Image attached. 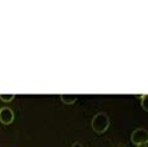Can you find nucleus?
I'll use <instances>...</instances> for the list:
<instances>
[{"label": "nucleus", "instance_id": "f257e3e1", "mask_svg": "<svg viewBox=\"0 0 148 147\" xmlns=\"http://www.w3.org/2000/svg\"><path fill=\"white\" fill-rule=\"evenodd\" d=\"M110 125H111V120H110L107 113H105V112H97L96 115L93 116L92 122H91L92 130L97 133L105 132L106 130L110 127Z\"/></svg>", "mask_w": 148, "mask_h": 147}, {"label": "nucleus", "instance_id": "f03ea898", "mask_svg": "<svg viewBox=\"0 0 148 147\" xmlns=\"http://www.w3.org/2000/svg\"><path fill=\"white\" fill-rule=\"evenodd\" d=\"M131 142L134 145H147L148 144V131L146 128H136L131 135Z\"/></svg>", "mask_w": 148, "mask_h": 147}, {"label": "nucleus", "instance_id": "7ed1b4c3", "mask_svg": "<svg viewBox=\"0 0 148 147\" xmlns=\"http://www.w3.org/2000/svg\"><path fill=\"white\" fill-rule=\"evenodd\" d=\"M14 121V111L10 107L0 109V122L4 125H10Z\"/></svg>", "mask_w": 148, "mask_h": 147}, {"label": "nucleus", "instance_id": "20e7f679", "mask_svg": "<svg viewBox=\"0 0 148 147\" xmlns=\"http://www.w3.org/2000/svg\"><path fill=\"white\" fill-rule=\"evenodd\" d=\"M60 99L64 104L66 105H72L77 101V96L76 95H60Z\"/></svg>", "mask_w": 148, "mask_h": 147}, {"label": "nucleus", "instance_id": "39448f33", "mask_svg": "<svg viewBox=\"0 0 148 147\" xmlns=\"http://www.w3.org/2000/svg\"><path fill=\"white\" fill-rule=\"evenodd\" d=\"M14 97L15 95L14 93H0V100L3 101V102H10V101H13L14 100Z\"/></svg>", "mask_w": 148, "mask_h": 147}, {"label": "nucleus", "instance_id": "423d86ee", "mask_svg": "<svg viewBox=\"0 0 148 147\" xmlns=\"http://www.w3.org/2000/svg\"><path fill=\"white\" fill-rule=\"evenodd\" d=\"M141 106L145 111L148 112V93H145V95H141Z\"/></svg>", "mask_w": 148, "mask_h": 147}, {"label": "nucleus", "instance_id": "0eeeda50", "mask_svg": "<svg viewBox=\"0 0 148 147\" xmlns=\"http://www.w3.org/2000/svg\"><path fill=\"white\" fill-rule=\"evenodd\" d=\"M71 147H84V146H82V145L80 144V142H75V144H73Z\"/></svg>", "mask_w": 148, "mask_h": 147}, {"label": "nucleus", "instance_id": "6e6552de", "mask_svg": "<svg viewBox=\"0 0 148 147\" xmlns=\"http://www.w3.org/2000/svg\"><path fill=\"white\" fill-rule=\"evenodd\" d=\"M137 147H148V145H138Z\"/></svg>", "mask_w": 148, "mask_h": 147}]
</instances>
